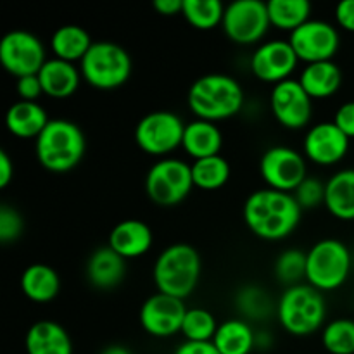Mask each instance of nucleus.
<instances>
[{
	"label": "nucleus",
	"mask_w": 354,
	"mask_h": 354,
	"mask_svg": "<svg viewBox=\"0 0 354 354\" xmlns=\"http://www.w3.org/2000/svg\"><path fill=\"white\" fill-rule=\"evenodd\" d=\"M289 44L299 61L315 64L334 59L339 50L341 37L334 24L322 19H310L290 33Z\"/></svg>",
	"instance_id": "13"
},
{
	"label": "nucleus",
	"mask_w": 354,
	"mask_h": 354,
	"mask_svg": "<svg viewBox=\"0 0 354 354\" xmlns=\"http://www.w3.org/2000/svg\"><path fill=\"white\" fill-rule=\"evenodd\" d=\"M175 354H221L213 342H190L185 341L178 346Z\"/></svg>",
	"instance_id": "41"
},
{
	"label": "nucleus",
	"mask_w": 354,
	"mask_h": 354,
	"mask_svg": "<svg viewBox=\"0 0 354 354\" xmlns=\"http://www.w3.org/2000/svg\"><path fill=\"white\" fill-rule=\"evenodd\" d=\"M335 21L342 30L354 33V0H342L335 7Z\"/></svg>",
	"instance_id": "40"
},
{
	"label": "nucleus",
	"mask_w": 354,
	"mask_h": 354,
	"mask_svg": "<svg viewBox=\"0 0 354 354\" xmlns=\"http://www.w3.org/2000/svg\"><path fill=\"white\" fill-rule=\"evenodd\" d=\"M48 116L38 102L17 100L9 107L6 114V127L14 137L35 138L45 130L48 124Z\"/></svg>",
	"instance_id": "23"
},
{
	"label": "nucleus",
	"mask_w": 354,
	"mask_h": 354,
	"mask_svg": "<svg viewBox=\"0 0 354 354\" xmlns=\"http://www.w3.org/2000/svg\"><path fill=\"white\" fill-rule=\"evenodd\" d=\"M154 244L151 227L140 220L120 221L109 234V248L124 259L147 254Z\"/></svg>",
	"instance_id": "18"
},
{
	"label": "nucleus",
	"mask_w": 354,
	"mask_h": 354,
	"mask_svg": "<svg viewBox=\"0 0 354 354\" xmlns=\"http://www.w3.org/2000/svg\"><path fill=\"white\" fill-rule=\"evenodd\" d=\"M322 344L330 354H354V320H332L324 328Z\"/></svg>",
	"instance_id": "33"
},
{
	"label": "nucleus",
	"mask_w": 354,
	"mask_h": 354,
	"mask_svg": "<svg viewBox=\"0 0 354 354\" xmlns=\"http://www.w3.org/2000/svg\"><path fill=\"white\" fill-rule=\"evenodd\" d=\"M28 354H73V342L68 330L52 320L37 322L26 334Z\"/></svg>",
	"instance_id": "21"
},
{
	"label": "nucleus",
	"mask_w": 354,
	"mask_h": 354,
	"mask_svg": "<svg viewBox=\"0 0 354 354\" xmlns=\"http://www.w3.org/2000/svg\"><path fill=\"white\" fill-rule=\"evenodd\" d=\"M218 330L213 313L204 308L187 310L182 324V334L190 342H211Z\"/></svg>",
	"instance_id": "32"
},
{
	"label": "nucleus",
	"mask_w": 354,
	"mask_h": 354,
	"mask_svg": "<svg viewBox=\"0 0 354 354\" xmlns=\"http://www.w3.org/2000/svg\"><path fill=\"white\" fill-rule=\"evenodd\" d=\"M14 176V162L6 151H0V189H6Z\"/></svg>",
	"instance_id": "42"
},
{
	"label": "nucleus",
	"mask_w": 354,
	"mask_h": 354,
	"mask_svg": "<svg viewBox=\"0 0 354 354\" xmlns=\"http://www.w3.org/2000/svg\"><path fill=\"white\" fill-rule=\"evenodd\" d=\"M47 61L44 44L30 31H9L0 40V62L17 80L38 75Z\"/></svg>",
	"instance_id": "12"
},
{
	"label": "nucleus",
	"mask_w": 354,
	"mask_h": 354,
	"mask_svg": "<svg viewBox=\"0 0 354 354\" xmlns=\"http://www.w3.org/2000/svg\"><path fill=\"white\" fill-rule=\"evenodd\" d=\"M272 26L292 33L310 21L311 3L308 0H270L266 2Z\"/></svg>",
	"instance_id": "29"
},
{
	"label": "nucleus",
	"mask_w": 354,
	"mask_h": 354,
	"mask_svg": "<svg viewBox=\"0 0 354 354\" xmlns=\"http://www.w3.org/2000/svg\"><path fill=\"white\" fill-rule=\"evenodd\" d=\"M100 354H131V353H130V349H127L124 346L114 344V346H107V348L104 349Z\"/></svg>",
	"instance_id": "44"
},
{
	"label": "nucleus",
	"mask_w": 354,
	"mask_h": 354,
	"mask_svg": "<svg viewBox=\"0 0 354 354\" xmlns=\"http://www.w3.org/2000/svg\"><path fill=\"white\" fill-rule=\"evenodd\" d=\"M92 45L93 41L88 31L78 24H64V26L57 28L50 38V47L55 57L73 62V64L76 61L82 62Z\"/></svg>",
	"instance_id": "27"
},
{
	"label": "nucleus",
	"mask_w": 354,
	"mask_h": 354,
	"mask_svg": "<svg viewBox=\"0 0 354 354\" xmlns=\"http://www.w3.org/2000/svg\"><path fill=\"white\" fill-rule=\"evenodd\" d=\"M187 102L197 120L216 123L241 113L244 106V90L232 76L209 73L190 85Z\"/></svg>",
	"instance_id": "2"
},
{
	"label": "nucleus",
	"mask_w": 354,
	"mask_h": 354,
	"mask_svg": "<svg viewBox=\"0 0 354 354\" xmlns=\"http://www.w3.org/2000/svg\"><path fill=\"white\" fill-rule=\"evenodd\" d=\"M21 290L33 303H50L61 290V279L52 266L35 263L21 275Z\"/></svg>",
	"instance_id": "25"
},
{
	"label": "nucleus",
	"mask_w": 354,
	"mask_h": 354,
	"mask_svg": "<svg viewBox=\"0 0 354 354\" xmlns=\"http://www.w3.org/2000/svg\"><path fill=\"white\" fill-rule=\"evenodd\" d=\"M16 92L19 95V100H26V102H37L38 97L44 93L41 83L38 80V75L24 76L19 78L16 83Z\"/></svg>",
	"instance_id": "38"
},
{
	"label": "nucleus",
	"mask_w": 354,
	"mask_h": 354,
	"mask_svg": "<svg viewBox=\"0 0 354 354\" xmlns=\"http://www.w3.org/2000/svg\"><path fill=\"white\" fill-rule=\"evenodd\" d=\"M201 256L190 244H173L158 256L152 270L158 292L185 299L196 290L201 279Z\"/></svg>",
	"instance_id": "4"
},
{
	"label": "nucleus",
	"mask_w": 354,
	"mask_h": 354,
	"mask_svg": "<svg viewBox=\"0 0 354 354\" xmlns=\"http://www.w3.org/2000/svg\"><path fill=\"white\" fill-rule=\"evenodd\" d=\"M211 342L221 354H251L256 348V334L248 322L234 318L218 325Z\"/></svg>",
	"instance_id": "28"
},
{
	"label": "nucleus",
	"mask_w": 354,
	"mask_h": 354,
	"mask_svg": "<svg viewBox=\"0 0 354 354\" xmlns=\"http://www.w3.org/2000/svg\"><path fill=\"white\" fill-rule=\"evenodd\" d=\"M280 325L289 334L304 337L318 332L327 317V306L320 290L310 283L287 287L277 304Z\"/></svg>",
	"instance_id": "5"
},
{
	"label": "nucleus",
	"mask_w": 354,
	"mask_h": 354,
	"mask_svg": "<svg viewBox=\"0 0 354 354\" xmlns=\"http://www.w3.org/2000/svg\"><path fill=\"white\" fill-rule=\"evenodd\" d=\"M259 175L268 189L290 194L308 178L306 159L296 149L275 145L263 152Z\"/></svg>",
	"instance_id": "10"
},
{
	"label": "nucleus",
	"mask_w": 354,
	"mask_h": 354,
	"mask_svg": "<svg viewBox=\"0 0 354 354\" xmlns=\"http://www.w3.org/2000/svg\"><path fill=\"white\" fill-rule=\"evenodd\" d=\"M152 6L162 16H176V14H182L183 0H156Z\"/></svg>",
	"instance_id": "43"
},
{
	"label": "nucleus",
	"mask_w": 354,
	"mask_h": 354,
	"mask_svg": "<svg viewBox=\"0 0 354 354\" xmlns=\"http://www.w3.org/2000/svg\"><path fill=\"white\" fill-rule=\"evenodd\" d=\"M325 207L337 220H354V169H341L325 183Z\"/></svg>",
	"instance_id": "24"
},
{
	"label": "nucleus",
	"mask_w": 354,
	"mask_h": 354,
	"mask_svg": "<svg viewBox=\"0 0 354 354\" xmlns=\"http://www.w3.org/2000/svg\"><path fill=\"white\" fill-rule=\"evenodd\" d=\"M23 218L14 209L12 206L2 204L0 206V242L2 244H10V242L17 241L23 234Z\"/></svg>",
	"instance_id": "37"
},
{
	"label": "nucleus",
	"mask_w": 354,
	"mask_h": 354,
	"mask_svg": "<svg viewBox=\"0 0 354 354\" xmlns=\"http://www.w3.org/2000/svg\"><path fill=\"white\" fill-rule=\"evenodd\" d=\"M127 275V259L109 245L95 249L86 261V279L95 289L109 290L120 286Z\"/></svg>",
	"instance_id": "19"
},
{
	"label": "nucleus",
	"mask_w": 354,
	"mask_h": 354,
	"mask_svg": "<svg viewBox=\"0 0 354 354\" xmlns=\"http://www.w3.org/2000/svg\"><path fill=\"white\" fill-rule=\"evenodd\" d=\"M182 16L196 30H213L223 23L225 7L220 0H183Z\"/></svg>",
	"instance_id": "31"
},
{
	"label": "nucleus",
	"mask_w": 354,
	"mask_h": 354,
	"mask_svg": "<svg viewBox=\"0 0 354 354\" xmlns=\"http://www.w3.org/2000/svg\"><path fill=\"white\" fill-rule=\"evenodd\" d=\"M242 214L256 237L263 241H282L296 230L303 209L292 194L266 187L249 194Z\"/></svg>",
	"instance_id": "1"
},
{
	"label": "nucleus",
	"mask_w": 354,
	"mask_h": 354,
	"mask_svg": "<svg viewBox=\"0 0 354 354\" xmlns=\"http://www.w3.org/2000/svg\"><path fill=\"white\" fill-rule=\"evenodd\" d=\"M82 71L73 62L62 59H48L38 73L45 95L52 99H68L78 90Z\"/></svg>",
	"instance_id": "20"
},
{
	"label": "nucleus",
	"mask_w": 354,
	"mask_h": 354,
	"mask_svg": "<svg viewBox=\"0 0 354 354\" xmlns=\"http://www.w3.org/2000/svg\"><path fill=\"white\" fill-rule=\"evenodd\" d=\"M192 168L194 187H199L203 190H218L227 185L230 178V165L221 154L211 156V158L197 159Z\"/></svg>",
	"instance_id": "30"
},
{
	"label": "nucleus",
	"mask_w": 354,
	"mask_h": 354,
	"mask_svg": "<svg viewBox=\"0 0 354 354\" xmlns=\"http://www.w3.org/2000/svg\"><path fill=\"white\" fill-rule=\"evenodd\" d=\"M299 83L311 99H327L334 95L341 86V68L334 61L306 64L299 76Z\"/></svg>",
	"instance_id": "26"
},
{
	"label": "nucleus",
	"mask_w": 354,
	"mask_h": 354,
	"mask_svg": "<svg viewBox=\"0 0 354 354\" xmlns=\"http://www.w3.org/2000/svg\"><path fill=\"white\" fill-rule=\"evenodd\" d=\"M349 140L334 121H322L306 131L303 149L304 156L315 165L332 166L341 162L349 151Z\"/></svg>",
	"instance_id": "17"
},
{
	"label": "nucleus",
	"mask_w": 354,
	"mask_h": 354,
	"mask_svg": "<svg viewBox=\"0 0 354 354\" xmlns=\"http://www.w3.org/2000/svg\"><path fill=\"white\" fill-rule=\"evenodd\" d=\"M192 168L176 158H162L145 176V194L158 206H176L192 192Z\"/></svg>",
	"instance_id": "8"
},
{
	"label": "nucleus",
	"mask_w": 354,
	"mask_h": 354,
	"mask_svg": "<svg viewBox=\"0 0 354 354\" xmlns=\"http://www.w3.org/2000/svg\"><path fill=\"white\" fill-rule=\"evenodd\" d=\"M187 308L182 299L156 292L140 308V325L149 335L158 339L171 337L182 332Z\"/></svg>",
	"instance_id": "15"
},
{
	"label": "nucleus",
	"mask_w": 354,
	"mask_h": 354,
	"mask_svg": "<svg viewBox=\"0 0 354 354\" xmlns=\"http://www.w3.org/2000/svg\"><path fill=\"white\" fill-rule=\"evenodd\" d=\"M296 197L297 204L301 206V209H315L320 204H325V183H322L320 180L315 178V176H308L292 194Z\"/></svg>",
	"instance_id": "35"
},
{
	"label": "nucleus",
	"mask_w": 354,
	"mask_h": 354,
	"mask_svg": "<svg viewBox=\"0 0 354 354\" xmlns=\"http://www.w3.org/2000/svg\"><path fill=\"white\" fill-rule=\"evenodd\" d=\"M306 90L299 83V80H286L282 83L273 85L270 93V107L282 127L289 130H301L308 127L313 113V102Z\"/></svg>",
	"instance_id": "14"
},
{
	"label": "nucleus",
	"mask_w": 354,
	"mask_h": 354,
	"mask_svg": "<svg viewBox=\"0 0 354 354\" xmlns=\"http://www.w3.org/2000/svg\"><path fill=\"white\" fill-rule=\"evenodd\" d=\"M306 252L301 249H287L277 258L275 275L286 286H299L301 280L306 279Z\"/></svg>",
	"instance_id": "34"
},
{
	"label": "nucleus",
	"mask_w": 354,
	"mask_h": 354,
	"mask_svg": "<svg viewBox=\"0 0 354 354\" xmlns=\"http://www.w3.org/2000/svg\"><path fill=\"white\" fill-rule=\"evenodd\" d=\"M306 280L320 292L335 290L349 279L353 266L351 252L337 239H324L306 252Z\"/></svg>",
	"instance_id": "7"
},
{
	"label": "nucleus",
	"mask_w": 354,
	"mask_h": 354,
	"mask_svg": "<svg viewBox=\"0 0 354 354\" xmlns=\"http://www.w3.org/2000/svg\"><path fill=\"white\" fill-rule=\"evenodd\" d=\"M334 123L348 138H354V100L346 102L335 111Z\"/></svg>",
	"instance_id": "39"
},
{
	"label": "nucleus",
	"mask_w": 354,
	"mask_h": 354,
	"mask_svg": "<svg viewBox=\"0 0 354 354\" xmlns=\"http://www.w3.org/2000/svg\"><path fill=\"white\" fill-rule=\"evenodd\" d=\"M80 71L83 80L93 88H120L131 75L130 54L114 41H93L90 50L80 62Z\"/></svg>",
	"instance_id": "6"
},
{
	"label": "nucleus",
	"mask_w": 354,
	"mask_h": 354,
	"mask_svg": "<svg viewBox=\"0 0 354 354\" xmlns=\"http://www.w3.org/2000/svg\"><path fill=\"white\" fill-rule=\"evenodd\" d=\"M297 62L299 59L289 40H270L259 45L251 55V71L261 82L277 85L290 78Z\"/></svg>",
	"instance_id": "16"
},
{
	"label": "nucleus",
	"mask_w": 354,
	"mask_h": 354,
	"mask_svg": "<svg viewBox=\"0 0 354 354\" xmlns=\"http://www.w3.org/2000/svg\"><path fill=\"white\" fill-rule=\"evenodd\" d=\"M182 147L194 161L218 156L223 147V133L211 121L194 120L185 124Z\"/></svg>",
	"instance_id": "22"
},
{
	"label": "nucleus",
	"mask_w": 354,
	"mask_h": 354,
	"mask_svg": "<svg viewBox=\"0 0 354 354\" xmlns=\"http://www.w3.org/2000/svg\"><path fill=\"white\" fill-rule=\"evenodd\" d=\"M270 14L266 2L261 0H235L225 7L221 28L225 35L237 45L258 44L266 35Z\"/></svg>",
	"instance_id": "11"
},
{
	"label": "nucleus",
	"mask_w": 354,
	"mask_h": 354,
	"mask_svg": "<svg viewBox=\"0 0 354 354\" xmlns=\"http://www.w3.org/2000/svg\"><path fill=\"white\" fill-rule=\"evenodd\" d=\"M185 123L171 111H152L135 128V142L149 156L165 158L182 147Z\"/></svg>",
	"instance_id": "9"
},
{
	"label": "nucleus",
	"mask_w": 354,
	"mask_h": 354,
	"mask_svg": "<svg viewBox=\"0 0 354 354\" xmlns=\"http://www.w3.org/2000/svg\"><path fill=\"white\" fill-rule=\"evenodd\" d=\"M237 301L242 313L251 318L265 317L270 310L268 296H266L265 290L258 289V287H248V289H244L239 294Z\"/></svg>",
	"instance_id": "36"
},
{
	"label": "nucleus",
	"mask_w": 354,
	"mask_h": 354,
	"mask_svg": "<svg viewBox=\"0 0 354 354\" xmlns=\"http://www.w3.org/2000/svg\"><path fill=\"white\" fill-rule=\"evenodd\" d=\"M85 133L69 120H50L35 140V154L47 171L68 173L85 156Z\"/></svg>",
	"instance_id": "3"
}]
</instances>
